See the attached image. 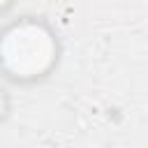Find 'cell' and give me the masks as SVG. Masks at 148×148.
<instances>
[{"mask_svg": "<svg viewBox=\"0 0 148 148\" xmlns=\"http://www.w3.org/2000/svg\"><path fill=\"white\" fill-rule=\"evenodd\" d=\"M51 58V35L37 23L14 25L0 44V60L14 76H35L49 67Z\"/></svg>", "mask_w": 148, "mask_h": 148, "instance_id": "1", "label": "cell"}, {"mask_svg": "<svg viewBox=\"0 0 148 148\" xmlns=\"http://www.w3.org/2000/svg\"><path fill=\"white\" fill-rule=\"evenodd\" d=\"M2 109H5V99H2V95H0V113H2Z\"/></svg>", "mask_w": 148, "mask_h": 148, "instance_id": "2", "label": "cell"}, {"mask_svg": "<svg viewBox=\"0 0 148 148\" xmlns=\"http://www.w3.org/2000/svg\"><path fill=\"white\" fill-rule=\"evenodd\" d=\"M2 2H5V0H0V5H2Z\"/></svg>", "mask_w": 148, "mask_h": 148, "instance_id": "3", "label": "cell"}]
</instances>
